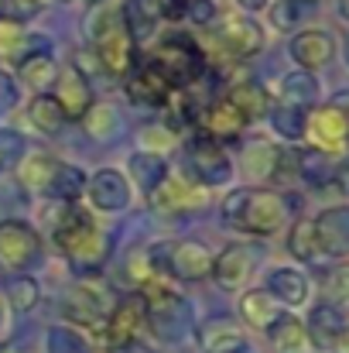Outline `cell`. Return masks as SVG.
I'll use <instances>...</instances> for the list:
<instances>
[{
  "instance_id": "36",
  "label": "cell",
  "mask_w": 349,
  "mask_h": 353,
  "mask_svg": "<svg viewBox=\"0 0 349 353\" xmlns=\"http://www.w3.org/2000/svg\"><path fill=\"white\" fill-rule=\"evenodd\" d=\"M7 299H10V305H14L17 312H28V309L38 305V285H34L31 278L17 274V278L7 281Z\"/></svg>"
},
{
  "instance_id": "4",
  "label": "cell",
  "mask_w": 349,
  "mask_h": 353,
  "mask_svg": "<svg viewBox=\"0 0 349 353\" xmlns=\"http://www.w3.org/2000/svg\"><path fill=\"white\" fill-rule=\"evenodd\" d=\"M154 65L168 76V83H171L175 90L192 86V83L206 72L202 52H199L195 41L185 38V34H168V38L158 45V52H154Z\"/></svg>"
},
{
  "instance_id": "48",
  "label": "cell",
  "mask_w": 349,
  "mask_h": 353,
  "mask_svg": "<svg viewBox=\"0 0 349 353\" xmlns=\"http://www.w3.org/2000/svg\"><path fill=\"white\" fill-rule=\"evenodd\" d=\"M0 326H3V295H0Z\"/></svg>"
},
{
  "instance_id": "18",
  "label": "cell",
  "mask_w": 349,
  "mask_h": 353,
  "mask_svg": "<svg viewBox=\"0 0 349 353\" xmlns=\"http://www.w3.org/2000/svg\"><path fill=\"white\" fill-rule=\"evenodd\" d=\"M89 199H93V206H96V210H107V213L123 210V206L130 203L127 179H123L120 172H114V168L96 172V175L89 179Z\"/></svg>"
},
{
  "instance_id": "50",
  "label": "cell",
  "mask_w": 349,
  "mask_h": 353,
  "mask_svg": "<svg viewBox=\"0 0 349 353\" xmlns=\"http://www.w3.org/2000/svg\"><path fill=\"white\" fill-rule=\"evenodd\" d=\"M0 353H14V350H0Z\"/></svg>"
},
{
  "instance_id": "49",
  "label": "cell",
  "mask_w": 349,
  "mask_h": 353,
  "mask_svg": "<svg viewBox=\"0 0 349 353\" xmlns=\"http://www.w3.org/2000/svg\"><path fill=\"white\" fill-rule=\"evenodd\" d=\"M346 62H349V38H346Z\"/></svg>"
},
{
  "instance_id": "14",
  "label": "cell",
  "mask_w": 349,
  "mask_h": 353,
  "mask_svg": "<svg viewBox=\"0 0 349 353\" xmlns=\"http://www.w3.org/2000/svg\"><path fill=\"white\" fill-rule=\"evenodd\" d=\"M55 86H59L55 100H59V107H62L65 120H83L89 110H93V90H89V83L83 79L79 69L59 72Z\"/></svg>"
},
{
  "instance_id": "8",
  "label": "cell",
  "mask_w": 349,
  "mask_h": 353,
  "mask_svg": "<svg viewBox=\"0 0 349 353\" xmlns=\"http://www.w3.org/2000/svg\"><path fill=\"white\" fill-rule=\"evenodd\" d=\"M305 134L312 137L315 151L322 154H332L346 144L349 137V117L339 107H315L308 117H305Z\"/></svg>"
},
{
  "instance_id": "35",
  "label": "cell",
  "mask_w": 349,
  "mask_h": 353,
  "mask_svg": "<svg viewBox=\"0 0 349 353\" xmlns=\"http://www.w3.org/2000/svg\"><path fill=\"white\" fill-rule=\"evenodd\" d=\"M288 250L298 257V261H312L315 257V227H312V220H298L295 227H291V236H288Z\"/></svg>"
},
{
  "instance_id": "42",
  "label": "cell",
  "mask_w": 349,
  "mask_h": 353,
  "mask_svg": "<svg viewBox=\"0 0 349 353\" xmlns=\"http://www.w3.org/2000/svg\"><path fill=\"white\" fill-rule=\"evenodd\" d=\"M185 14H192L199 24H209L216 17V3L213 0H189V10Z\"/></svg>"
},
{
  "instance_id": "3",
  "label": "cell",
  "mask_w": 349,
  "mask_h": 353,
  "mask_svg": "<svg viewBox=\"0 0 349 353\" xmlns=\"http://www.w3.org/2000/svg\"><path fill=\"white\" fill-rule=\"evenodd\" d=\"M100 28H89V38H93V48H96V59L107 72L114 76H127L134 69V38L127 34L120 14L110 7H100Z\"/></svg>"
},
{
  "instance_id": "16",
  "label": "cell",
  "mask_w": 349,
  "mask_h": 353,
  "mask_svg": "<svg viewBox=\"0 0 349 353\" xmlns=\"http://www.w3.org/2000/svg\"><path fill=\"white\" fill-rule=\"evenodd\" d=\"M220 41L226 45L233 59H246V55H257L260 45H264V34L260 28L250 21V17H226L220 24Z\"/></svg>"
},
{
  "instance_id": "2",
  "label": "cell",
  "mask_w": 349,
  "mask_h": 353,
  "mask_svg": "<svg viewBox=\"0 0 349 353\" xmlns=\"http://www.w3.org/2000/svg\"><path fill=\"white\" fill-rule=\"evenodd\" d=\"M55 240H59V247L65 250V257H69L79 271H96V268L107 261V254H110L107 234H103L86 213H79V210L65 213L62 227L55 230Z\"/></svg>"
},
{
  "instance_id": "39",
  "label": "cell",
  "mask_w": 349,
  "mask_h": 353,
  "mask_svg": "<svg viewBox=\"0 0 349 353\" xmlns=\"http://www.w3.org/2000/svg\"><path fill=\"white\" fill-rule=\"evenodd\" d=\"M89 114H93V120H89V134H96V137H107V134L116 127V117H114L110 107H100V110H89ZM89 114H86V117H89Z\"/></svg>"
},
{
  "instance_id": "12",
  "label": "cell",
  "mask_w": 349,
  "mask_h": 353,
  "mask_svg": "<svg viewBox=\"0 0 349 353\" xmlns=\"http://www.w3.org/2000/svg\"><path fill=\"white\" fill-rule=\"evenodd\" d=\"M332 55H336V41L322 28H312V31H302L291 38V59L302 69H322L332 62Z\"/></svg>"
},
{
  "instance_id": "7",
  "label": "cell",
  "mask_w": 349,
  "mask_h": 353,
  "mask_svg": "<svg viewBox=\"0 0 349 353\" xmlns=\"http://www.w3.org/2000/svg\"><path fill=\"white\" fill-rule=\"evenodd\" d=\"M185 161H189V172L202 182V185H223L230 182L233 165L223 151V144H216L213 137L199 134L185 144Z\"/></svg>"
},
{
  "instance_id": "17",
  "label": "cell",
  "mask_w": 349,
  "mask_h": 353,
  "mask_svg": "<svg viewBox=\"0 0 349 353\" xmlns=\"http://www.w3.org/2000/svg\"><path fill=\"white\" fill-rule=\"evenodd\" d=\"M151 206H158L161 213H192L202 206V192L182 179H165L151 192Z\"/></svg>"
},
{
  "instance_id": "32",
  "label": "cell",
  "mask_w": 349,
  "mask_h": 353,
  "mask_svg": "<svg viewBox=\"0 0 349 353\" xmlns=\"http://www.w3.org/2000/svg\"><path fill=\"white\" fill-rule=\"evenodd\" d=\"M295 172H302L308 185H329L332 175H336V165H332L329 154H322V151H302Z\"/></svg>"
},
{
  "instance_id": "34",
  "label": "cell",
  "mask_w": 349,
  "mask_h": 353,
  "mask_svg": "<svg viewBox=\"0 0 349 353\" xmlns=\"http://www.w3.org/2000/svg\"><path fill=\"white\" fill-rule=\"evenodd\" d=\"M271 123H274V130L281 134V137H288V141H298L302 134H305V110L302 107H274V114H271Z\"/></svg>"
},
{
  "instance_id": "26",
  "label": "cell",
  "mask_w": 349,
  "mask_h": 353,
  "mask_svg": "<svg viewBox=\"0 0 349 353\" xmlns=\"http://www.w3.org/2000/svg\"><path fill=\"white\" fill-rule=\"evenodd\" d=\"M271 295H277L284 305H302L308 299V281H305V274L281 268V271L271 274Z\"/></svg>"
},
{
  "instance_id": "30",
  "label": "cell",
  "mask_w": 349,
  "mask_h": 353,
  "mask_svg": "<svg viewBox=\"0 0 349 353\" xmlns=\"http://www.w3.org/2000/svg\"><path fill=\"white\" fill-rule=\"evenodd\" d=\"M343 333V316L336 305H319L312 312V340L319 347H336V336Z\"/></svg>"
},
{
  "instance_id": "47",
  "label": "cell",
  "mask_w": 349,
  "mask_h": 353,
  "mask_svg": "<svg viewBox=\"0 0 349 353\" xmlns=\"http://www.w3.org/2000/svg\"><path fill=\"white\" fill-rule=\"evenodd\" d=\"M339 14H343V17H349V0H343V3H339Z\"/></svg>"
},
{
  "instance_id": "31",
  "label": "cell",
  "mask_w": 349,
  "mask_h": 353,
  "mask_svg": "<svg viewBox=\"0 0 349 353\" xmlns=\"http://www.w3.org/2000/svg\"><path fill=\"white\" fill-rule=\"evenodd\" d=\"M130 175L140 182V189L151 196L165 179H168V172H165V161L158 158V154H134L130 158Z\"/></svg>"
},
{
  "instance_id": "20",
  "label": "cell",
  "mask_w": 349,
  "mask_h": 353,
  "mask_svg": "<svg viewBox=\"0 0 349 353\" xmlns=\"http://www.w3.org/2000/svg\"><path fill=\"white\" fill-rule=\"evenodd\" d=\"M250 271H253V254H250V247L233 243L220 257H213V278H216L223 288H236L240 281L250 278Z\"/></svg>"
},
{
  "instance_id": "15",
  "label": "cell",
  "mask_w": 349,
  "mask_h": 353,
  "mask_svg": "<svg viewBox=\"0 0 349 353\" xmlns=\"http://www.w3.org/2000/svg\"><path fill=\"white\" fill-rule=\"evenodd\" d=\"M199 127H202L206 137H213L216 144H223V141H233V137L243 134L246 117L233 107L230 100H220V103H213V107H206L199 114Z\"/></svg>"
},
{
  "instance_id": "1",
  "label": "cell",
  "mask_w": 349,
  "mask_h": 353,
  "mask_svg": "<svg viewBox=\"0 0 349 353\" xmlns=\"http://www.w3.org/2000/svg\"><path fill=\"white\" fill-rule=\"evenodd\" d=\"M291 216V206L274 189H236L223 199L226 227L250 236H274Z\"/></svg>"
},
{
  "instance_id": "5",
  "label": "cell",
  "mask_w": 349,
  "mask_h": 353,
  "mask_svg": "<svg viewBox=\"0 0 349 353\" xmlns=\"http://www.w3.org/2000/svg\"><path fill=\"white\" fill-rule=\"evenodd\" d=\"M154 268H165L168 274L182 281H202L213 274V254L199 240H178V243H161L151 254Z\"/></svg>"
},
{
  "instance_id": "22",
  "label": "cell",
  "mask_w": 349,
  "mask_h": 353,
  "mask_svg": "<svg viewBox=\"0 0 349 353\" xmlns=\"http://www.w3.org/2000/svg\"><path fill=\"white\" fill-rule=\"evenodd\" d=\"M65 316L72 323H83V326H96L103 319V292L89 288V285H79L65 295Z\"/></svg>"
},
{
  "instance_id": "44",
  "label": "cell",
  "mask_w": 349,
  "mask_h": 353,
  "mask_svg": "<svg viewBox=\"0 0 349 353\" xmlns=\"http://www.w3.org/2000/svg\"><path fill=\"white\" fill-rule=\"evenodd\" d=\"M332 182H339V189H343V192H349V161H346V165H339V168H336Z\"/></svg>"
},
{
  "instance_id": "45",
  "label": "cell",
  "mask_w": 349,
  "mask_h": 353,
  "mask_svg": "<svg viewBox=\"0 0 349 353\" xmlns=\"http://www.w3.org/2000/svg\"><path fill=\"white\" fill-rule=\"evenodd\" d=\"M336 353H349V326H343V333L336 336Z\"/></svg>"
},
{
  "instance_id": "37",
  "label": "cell",
  "mask_w": 349,
  "mask_h": 353,
  "mask_svg": "<svg viewBox=\"0 0 349 353\" xmlns=\"http://www.w3.org/2000/svg\"><path fill=\"white\" fill-rule=\"evenodd\" d=\"M206 353H253L250 343L233 333V330H216L213 336H206Z\"/></svg>"
},
{
  "instance_id": "9",
  "label": "cell",
  "mask_w": 349,
  "mask_h": 353,
  "mask_svg": "<svg viewBox=\"0 0 349 353\" xmlns=\"http://www.w3.org/2000/svg\"><path fill=\"white\" fill-rule=\"evenodd\" d=\"M144 319H147L144 299H140V295L123 299L120 305H114V312H110V319H107V343H110V347H130V343L137 340Z\"/></svg>"
},
{
  "instance_id": "29",
  "label": "cell",
  "mask_w": 349,
  "mask_h": 353,
  "mask_svg": "<svg viewBox=\"0 0 349 353\" xmlns=\"http://www.w3.org/2000/svg\"><path fill=\"white\" fill-rule=\"evenodd\" d=\"M28 117H31V123H34L38 130H45V134H59V130L65 127V114H62L59 100H55V97H48V93H41V97H34V100H31Z\"/></svg>"
},
{
  "instance_id": "25",
  "label": "cell",
  "mask_w": 349,
  "mask_h": 353,
  "mask_svg": "<svg viewBox=\"0 0 349 353\" xmlns=\"http://www.w3.org/2000/svg\"><path fill=\"white\" fill-rule=\"evenodd\" d=\"M120 21H123V28H127V34H130L134 41H137V38H147V34L154 31L158 7H154L151 0H127Z\"/></svg>"
},
{
  "instance_id": "10",
  "label": "cell",
  "mask_w": 349,
  "mask_h": 353,
  "mask_svg": "<svg viewBox=\"0 0 349 353\" xmlns=\"http://www.w3.org/2000/svg\"><path fill=\"white\" fill-rule=\"evenodd\" d=\"M144 305H147V316H151V323L158 326V333L168 336V340L178 336V330H182L185 319H189L185 302H182L175 292H168V288H154V292H147Z\"/></svg>"
},
{
  "instance_id": "13",
  "label": "cell",
  "mask_w": 349,
  "mask_h": 353,
  "mask_svg": "<svg viewBox=\"0 0 349 353\" xmlns=\"http://www.w3.org/2000/svg\"><path fill=\"white\" fill-rule=\"evenodd\" d=\"M171 83H168V76L154 65V62H147V65H140L134 76H130V83H127V97L134 100V103H144V107H165V100L171 97Z\"/></svg>"
},
{
  "instance_id": "38",
  "label": "cell",
  "mask_w": 349,
  "mask_h": 353,
  "mask_svg": "<svg viewBox=\"0 0 349 353\" xmlns=\"http://www.w3.org/2000/svg\"><path fill=\"white\" fill-rule=\"evenodd\" d=\"M308 3H312V0H281V3H274V7H271V24L288 31V28L308 10Z\"/></svg>"
},
{
  "instance_id": "6",
  "label": "cell",
  "mask_w": 349,
  "mask_h": 353,
  "mask_svg": "<svg viewBox=\"0 0 349 353\" xmlns=\"http://www.w3.org/2000/svg\"><path fill=\"white\" fill-rule=\"evenodd\" d=\"M41 257V240L38 234L21 223V220H3L0 223V268L7 274H24L34 268Z\"/></svg>"
},
{
  "instance_id": "33",
  "label": "cell",
  "mask_w": 349,
  "mask_h": 353,
  "mask_svg": "<svg viewBox=\"0 0 349 353\" xmlns=\"http://www.w3.org/2000/svg\"><path fill=\"white\" fill-rule=\"evenodd\" d=\"M230 103L246 120H253V117H264V114H267V103H271V100H267V93H264L260 86H253V83H240V86H233Z\"/></svg>"
},
{
  "instance_id": "24",
  "label": "cell",
  "mask_w": 349,
  "mask_h": 353,
  "mask_svg": "<svg viewBox=\"0 0 349 353\" xmlns=\"http://www.w3.org/2000/svg\"><path fill=\"white\" fill-rule=\"evenodd\" d=\"M271 343L277 353H305L308 347V333L295 316H277L271 326Z\"/></svg>"
},
{
  "instance_id": "11",
  "label": "cell",
  "mask_w": 349,
  "mask_h": 353,
  "mask_svg": "<svg viewBox=\"0 0 349 353\" xmlns=\"http://www.w3.org/2000/svg\"><path fill=\"white\" fill-rule=\"evenodd\" d=\"M312 227H315V247L322 254H332V257L349 254V210L346 206L326 210L319 220H312Z\"/></svg>"
},
{
  "instance_id": "46",
  "label": "cell",
  "mask_w": 349,
  "mask_h": 353,
  "mask_svg": "<svg viewBox=\"0 0 349 353\" xmlns=\"http://www.w3.org/2000/svg\"><path fill=\"white\" fill-rule=\"evenodd\" d=\"M240 7H246V10H260L264 3H271V0H236Z\"/></svg>"
},
{
  "instance_id": "27",
  "label": "cell",
  "mask_w": 349,
  "mask_h": 353,
  "mask_svg": "<svg viewBox=\"0 0 349 353\" xmlns=\"http://www.w3.org/2000/svg\"><path fill=\"white\" fill-rule=\"evenodd\" d=\"M17 76L24 79V86H34V90H45V86H55L59 79V65L55 59H48L45 52L41 55H31L17 65Z\"/></svg>"
},
{
  "instance_id": "43",
  "label": "cell",
  "mask_w": 349,
  "mask_h": 353,
  "mask_svg": "<svg viewBox=\"0 0 349 353\" xmlns=\"http://www.w3.org/2000/svg\"><path fill=\"white\" fill-rule=\"evenodd\" d=\"M154 7H158V17L178 21V17L189 10V0H154Z\"/></svg>"
},
{
  "instance_id": "23",
  "label": "cell",
  "mask_w": 349,
  "mask_h": 353,
  "mask_svg": "<svg viewBox=\"0 0 349 353\" xmlns=\"http://www.w3.org/2000/svg\"><path fill=\"white\" fill-rule=\"evenodd\" d=\"M240 316H243L250 326H257V330H271V326H274V319H277L274 295H271V292H264V288L246 292V295L240 299Z\"/></svg>"
},
{
  "instance_id": "28",
  "label": "cell",
  "mask_w": 349,
  "mask_h": 353,
  "mask_svg": "<svg viewBox=\"0 0 349 353\" xmlns=\"http://www.w3.org/2000/svg\"><path fill=\"white\" fill-rule=\"evenodd\" d=\"M315 97H319V90H315V79L308 76V72H298V76H288L284 83H281V97H277V103L281 107H312L315 103Z\"/></svg>"
},
{
  "instance_id": "19",
  "label": "cell",
  "mask_w": 349,
  "mask_h": 353,
  "mask_svg": "<svg viewBox=\"0 0 349 353\" xmlns=\"http://www.w3.org/2000/svg\"><path fill=\"white\" fill-rule=\"evenodd\" d=\"M62 168H65V165L55 161V158H48V154H31V158L21 165L17 179H21L24 189L41 192V196H52V192H55V182H59V175H62Z\"/></svg>"
},
{
  "instance_id": "41",
  "label": "cell",
  "mask_w": 349,
  "mask_h": 353,
  "mask_svg": "<svg viewBox=\"0 0 349 353\" xmlns=\"http://www.w3.org/2000/svg\"><path fill=\"white\" fill-rule=\"evenodd\" d=\"M21 154V137L17 134H0V168H7Z\"/></svg>"
},
{
  "instance_id": "21",
  "label": "cell",
  "mask_w": 349,
  "mask_h": 353,
  "mask_svg": "<svg viewBox=\"0 0 349 353\" xmlns=\"http://www.w3.org/2000/svg\"><path fill=\"white\" fill-rule=\"evenodd\" d=\"M34 48H45L38 38H31L28 31H21L17 21L10 17H0V62H10V65H21L24 59L34 55Z\"/></svg>"
},
{
  "instance_id": "40",
  "label": "cell",
  "mask_w": 349,
  "mask_h": 353,
  "mask_svg": "<svg viewBox=\"0 0 349 353\" xmlns=\"http://www.w3.org/2000/svg\"><path fill=\"white\" fill-rule=\"evenodd\" d=\"M17 103V86L7 72H0V114H10Z\"/></svg>"
}]
</instances>
